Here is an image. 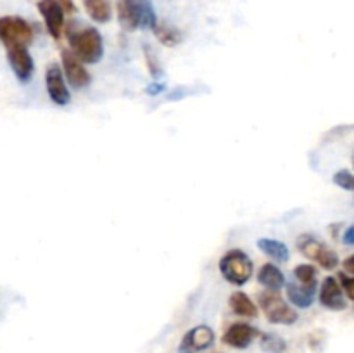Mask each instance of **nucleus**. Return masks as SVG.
Here are the masks:
<instances>
[{
	"label": "nucleus",
	"mask_w": 354,
	"mask_h": 353,
	"mask_svg": "<svg viewBox=\"0 0 354 353\" xmlns=\"http://www.w3.org/2000/svg\"><path fill=\"white\" fill-rule=\"evenodd\" d=\"M334 183L335 185L342 187L346 190H353L354 189V176L349 170H341L334 175Z\"/></svg>",
	"instance_id": "nucleus-22"
},
{
	"label": "nucleus",
	"mask_w": 354,
	"mask_h": 353,
	"mask_svg": "<svg viewBox=\"0 0 354 353\" xmlns=\"http://www.w3.org/2000/svg\"><path fill=\"white\" fill-rule=\"evenodd\" d=\"M7 61H9L14 75L21 83L30 82L35 71V62L28 52V47L7 48Z\"/></svg>",
	"instance_id": "nucleus-9"
},
{
	"label": "nucleus",
	"mask_w": 354,
	"mask_h": 353,
	"mask_svg": "<svg viewBox=\"0 0 354 353\" xmlns=\"http://www.w3.org/2000/svg\"><path fill=\"white\" fill-rule=\"evenodd\" d=\"M144 52H145V59H147L149 71H151V75L154 76V78H158V76L162 73L161 66H159V62H158V59L154 57V54H152V51L147 47V45H144Z\"/></svg>",
	"instance_id": "nucleus-23"
},
{
	"label": "nucleus",
	"mask_w": 354,
	"mask_h": 353,
	"mask_svg": "<svg viewBox=\"0 0 354 353\" xmlns=\"http://www.w3.org/2000/svg\"><path fill=\"white\" fill-rule=\"evenodd\" d=\"M162 90H165V83H161V82H154L147 87L149 96H158V93H161Z\"/></svg>",
	"instance_id": "nucleus-26"
},
{
	"label": "nucleus",
	"mask_w": 354,
	"mask_h": 353,
	"mask_svg": "<svg viewBox=\"0 0 354 353\" xmlns=\"http://www.w3.org/2000/svg\"><path fill=\"white\" fill-rule=\"evenodd\" d=\"M259 305L265 311L266 318L272 324H286L290 325L297 320V314L294 308H290L286 301L282 300L277 291H265L259 294Z\"/></svg>",
	"instance_id": "nucleus-5"
},
{
	"label": "nucleus",
	"mask_w": 354,
	"mask_h": 353,
	"mask_svg": "<svg viewBox=\"0 0 354 353\" xmlns=\"http://www.w3.org/2000/svg\"><path fill=\"white\" fill-rule=\"evenodd\" d=\"M61 59H62V66H64L66 78H68V82L71 83V87H75V89L80 90L90 85L92 76H90V73L86 71V68L82 64V61H80L71 51H62Z\"/></svg>",
	"instance_id": "nucleus-10"
},
{
	"label": "nucleus",
	"mask_w": 354,
	"mask_h": 353,
	"mask_svg": "<svg viewBox=\"0 0 354 353\" xmlns=\"http://www.w3.org/2000/svg\"><path fill=\"white\" fill-rule=\"evenodd\" d=\"M344 266H346V270H348L349 275H353L354 273V256H349V258L346 260Z\"/></svg>",
	"instance_id": "nucleus-28"
},
{
	"label": "nucleus",
	"mask_w": 354,
	"mask_h": 353,
	"mask_svg": "<svg viewBox=\"0 0 354 353\" xmlns=\"http://www.w3.org/2000/svg\"><path fill=\"white\" fill-rule=\"evenodd\" d=\"M220 272L225 280L235 286H244L254 272L251 258L242 249H232L220 260Z\"/></svg>",
	"instance_id": "nucleus-3"
},
{
	"label": "nucleus",
	"mask_w": 354,
	"mask_h": 353,
	"mask_svg": "<svg viewBox=\"0 0 354 353\" xmlns=\"http://www.w3.org/2000/svg\"><path fill=\"white\" fill-rule=\"evenodd\" d=\"M82 2L88 16L95 23H107L111 19L113 9H111L109 0H82Z\"/></svg>",
	"instance_id": "nucleus-18"
},
{
	"label": "nucleus",
	"mask_w": 354,
	"mask_h": 353,
	"mask_svg": "<svg viewBox=\"0 0 354 353\" xmlns=\"http://www.w3.org/2000/svg\"><path fill=\"white\" fill-rule=\"evenodd\" d=\"M214 343V332L209 325H197L183 336L178 353H199Z\"/></svg>",
	"instance_id": "nucleus-8"
},
{
	"label": "nucleus",
	"mask_w": 354,
	"mask_h": 353,
	"mask_svg": "<svg viewBox=\"0 0 354 353\" xmlns=\"http://www.w3.org/2000/svg\"><path fill=\"white\" fill-rule=\"evenodd\" d=\"M0 42L6 48L28 47L33 42V30L23 17L3 16L0 17Z\"/></svg>",
	"instance_id": "nucleus-4"
},
{
	"label": "nucleus",
	"mask_w": 354,
	"mask_h": 353,
	"mask_svg": "<svg viewBox=\"0 0 354 353\" xmlns=\"http://www.w3.org/2000/svg\"><path fill=\"white\" fill-rule=\"evenodd\" d=\"M258 280L261 286H265L268 291H280L286 286V277L282 270L273 263H265L258 273Z\"/></svg>",
	"instance_id": "nucleus-14"
},
{
	"label": "nucleus",
	"mask_w": 354,
	"mask_h": 353,
	"mask_svg": "<svg viewBox=\"0 0 354 353\" xmlns=\"http://www.w3.org/2000/svg\"><path fill=\"white\" fill-rule=\"evenodd\" d=\"M297 249L306 258L317 260L325 270H334L339 265V256L335 255V251H332L324 242H320L317 237L310 234H304L297 239Z\"/></svg>",
	"instance_id": "nucleus-6"
},
{
	"label": "nucleus",
	"mask_w": 354,
	"mask_h": 353,
	"mask_svg": "<svg viewBox=\"0 0 354 353\" xmlns=\"http://www.w3.org/2000/svg\"><path fill=\"white\" fill-rule=\"evenodd\" d=\"M294 277L299 280L303 286H317V269L310 263H303L294 269Z\"/></svg>",
	"instance_id": "nucleus-20"
},
{
	"label": "nucleus",
	"mask_w": 354,
	"mask_h": 353,
	"mask_svg": "<svg viewBox=\"0 0 354 353\" xmlns=\"http://www.w3.org/2000/svg\"><path fill=\"white\" fill-rule=\"evenodd\" d=\"M68 40L71 52L83 62L95 64L104 55L102 35L95 28H82V30L68 31Z\"/></svg>",
	"instance_id": "nucleus-2"
},
{
	"label": "nucleus",
	"mask_w": 354,
	"mask_h": 353,
	"mask_svg": "<svg viewBox=\"0 0 354 353\" xmlns=\"http://www.w3.org/2000/svg\"><path fill=\"white\" fill-rule=\"evenodd\" d=\"M116 9L121 26L128 31L138 30V28L152 30L158 24L151 0H118Z\"/></svg>",
	"instance_id": "nucleus-1"
},
{
	"label": "nucleus",
	"mask_w": 354,
	"mask_h": 353,
	"mask_svg": "<svg viewBox=\"0 0 354 353\" xmlns=\"http://www.w3.org/2000/svg\"><path fill=\"white\" fill-rule=\"evenodd\" d=\"M230 308L235 315L239 317H248L252 318L258 315V307L254 305V301L242 291H237L230 296Z\"/></svg>",
	"instance_id": "nucleus-16"
},
{
	"label": "nucleus",
	"mask_w": 354,
	"mask_h": 353,
	"mask_svg": "<svg viewBox=\"0 0 354 353\" xmlns=\"http://www.w3.org/2000/svg\"><path fill=\"white\" fill-rule=\"evenodd\" d=\"M315 293H317V286H296V284H289L287 286L289 301L299 308L311 307V303L315 300Z\"/></svg>",
	"instance_id": "nucleus-15"
},
{
	"label": "nucleus",
	"mask_w": 354,
	"mask_h": 353,
	"mask_svg": "<svg viewBox=\"0 0 354 353\" xmlns=\"http://www.w3.org/2000/svg\"><path fill=\"white\" fill-rule=\"evenodd\" d=\"M45 85H47L48 97L57 106H66L71 100L69 90L64 83V75H62L61 68L57 64H48L45 69Z\"/></svg>",
	"instance_id": "nucleus-7"
},
{
	"label": "nucleus",
	"mask_w": 354,
	"mask_h": 353,
	"mask_svg": "<svg viewBox=\"0 0 354 353\" xmlns=\"http://www.w3.org/2000/svg\"><path fill=\"white\" fill-rule=\"evenodd\" d=\"M38 10H40L41 17H44L47 30L55 40H59L64 30V12H62L61 6L55 0H40L38 2Z\"/></svg>",
	"instance_id": "nucleus-11"
},
{
	"label": "nucleus",
	"mask_w": 354,
	"mask_h": 353,
	"mask_svg": "<svg viewBox=\"0 0 354 353\" xmlns=\"http://www.w3.org/2000/svg\"><path fill=\"white\" fill-rule=\"evenodd\" d=\"M342 241L346 242L348 246H353L354 244V227H348V230L344 232V237H342Z\"/></svg>",
	"instance_id": "nucleus-27"
},
{
	"label": "nucleus",
	"mask_w": 354,
	"mask_h": 353,
	"mask_svg": "<svg viewBox=\"0 0 354 353\" xmlns=\"http://www.w3.org/2000/svg\"><path fill=\"white\" fill-rule=\"evenodd\" d=\"M256 336H258V329L244 324V322H239V324L230 325L227 329V332L223 334V343L228 346H234V348L244 350L254 341Z\"/></svg>",
	"instance_id": "nucleus-12"
},
{
	"label": "nucleus",
	"mask_w": 354,
	"mask_h": 353,
	"mask_svg": "<svg viewBox=\"0 0 354 353\" xmlns=\"http://www.w3.org/2000/svg\"><path fill=\"white\" fill-rule=\"evenodd\" d=\"M339 280H341V289L346 291V294H348L349 300H353L354 298V277L349 275V273H344L342 272L341 275H339Z\"/></svg>",
	"instance_id": "nucleus-24"
},
{
	"label": "nucleus",
	"mask_w": 354,
	"mask_h": 353,
	"mask_svg": "<svg viewBox=\"0 0 354 353\" xmlns=\"http://www.w3.org/2000/svg\"><path fill=\"white\" fill-rule=\"evenodd\" d=\"M320 303L325 308H330V310H344L348 307V301L344 300V294H342L341 286H339L337 279L334 277H327V279L322 282L320 287Z\"/></svg>",
	"instance_id": "nucleus-13"
},
{
	"label": "nucleus",
	"mask_w": 354,
	"mask_h": 353,
	"mask_svg": "<svg viewBox=\"0 0 354 353\" xmlns=\"http://www.w3.org/2000/svg\"><path fill=\"white\" fill-rule=\"evenodd\" d=\"M261 348L268 353H282L287 348V343L279 334H263Z\"/></svg>",
	"instance_id": "nucleus-21"
},
{
	"label": "nucleus",
	"mask_w": 354,
	"mask_h": 353,
	"mask_svg": "<svg viewBox=\"0 0 354 353\" xmlns=\"http://www.w3.org/2000/svg\"><path fill=\"white\" fill-rule=\"evenodd\" d=\"M152 31H154V35L158 37V40L161 42L162 45H166V47H175V45H178L180 42H182V33H180L176 28L169 26V24L166 23H158L152 28Z\"/></svg>",
	"instance_id": "nucleus-19"
},
{
	"label": "nucleus",
	"mask_w": 354,
	"mask_h": 353,
	"mask_svg": "<svg viewBox=\"0 0 354 353\" xmlns=\"http://www.w3.org/2000/svg\"><path fill=\"white\" fill-rule=\"evenodd\" d=\"M55 2L61 6L62 12L64 14H73L76 12V6H75V0H55Z\"/></svg>",
	"instance_id": "nucleus-25"
},
{
	"label": "nucleus",
	"mask_w": 354,
	"mask_h": 353,
	"mask_svg": "<svg viewBox=\"0 0 354 353\" xmlns=\"http://www.w3.org/2000/svg\"><path fill=\"white\" fill-rule=\"evenodd\" d=\"M258 246L266 256H270V258L275 260V262L283 263V262H287L290 256L289 248H287L282 241H277V239L263 237L258 241Z\"/></svg>",
	"instance_id": "nucleus-17"
}]
</instances>
